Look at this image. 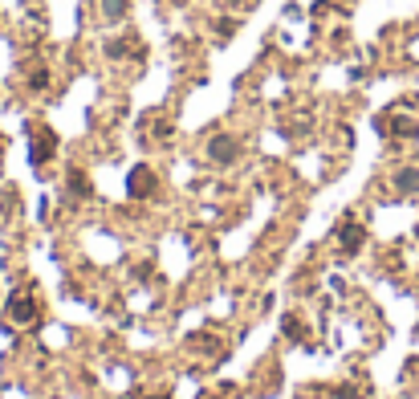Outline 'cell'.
Listing matches in <instances>:
<instances>
[{
	"label": "cell",
	"instance_id": "5b68a950",
	"mask_svg": "<svg viewBox=\"0 0 419 399\" xmlns=\"http://www.w3.org/2000/svg\"><path fill=\"white\" fill-rule=\"evenodd\" d=\"M358 244H363V228H358V224H346V228H342V253H358Z\"/></svg>",
	"mask_w": 419,
	"mask_h": 399
},
{
	"label": "cell",
	"instance_id": "3957f363",
	"mask_svg": "<svg viewBox=\"0 0 419 399\" xmlns=\"http://www.w3.org/2000/svg\"><path fill=\"white\" fill-rule=\"evenodd\" d=\"M208 155L216 159V163H232V159H237V139H228V135H220V139H212Z\"/></svg>",
	"mask_w": 419,
	"mask_h": 399
},
{
	"label": "cell",
	"instance_id": "6da1fadb",
	"mask_svg": "<svg viewBox=\"0 0 419 399\" xmlns=\"http://www.w3.org/2000/svg\"><path fill=\"white\" fill-rule=\"evenodd\" d=\"M53 151H57V135L49 127H37L33 130V163H45Z\"/></svg>",
	"mask_w": 419,
	"mask_h": 399
},
{
	"label": "cell",
	"instance_id": "ba28073f",
	"mask_svg": "<svg viewBox=\"0 0 419 399\" xmlns=\"http://www.w3.org/2000/svg\"><path fill=\"white\" fill-rule=\"evenodd\" d=\"M102 13H106V16H123L126 13V0H102Z\"/></svg>",
	"mask_w": 419,
	"mask_h": 399
},
{
	"label": "cell",
	"instance_id": "9c48e42d",
	"mask_svg": "<svg viewBox=\"0 0 419 399\" xmlns=\"http://www.w3.org/2000/svg\"><path fill=\"white\" fill-rule=\"evenodd\" d=\"M155 399H167V395H155Z\"/></svg>",
	"mask_w": 419,
	"mask_h": 399
},
{
	"label": "cell",
	"instance_id": "8992f818",
	"mask_svg": "<svg viewBox=\"0 0 419 399\" xmlns=\"http://www.w3.org/2000/svg\"><path fill=\"white\" fill-rule=\"evenodd\" d=\"M395 187H399V192H419V171L415 167H403L399 175H395Z\"/></svg>",
	"mask_w": 419,
	"mask_h": 399
},
{
	"label": "cell",
	"instance_id": "52a82bcc",
	"mask_svg": "<svg viewBox=\"0 0 419 399\" xmlns=\"http://www.w3.org/2000/svg\"><path fill=\"white\" fill-rule=\"evenodd\" d=\"M70 184H73V192H78V196H90V180H86L82 171H70Z\"/></svg>",
	"mask_w": 419,
	"mask_h": 399
},
{
	"label": "cell",
	"instance_id": "7a4b0ae2",
	"mask_svg": "<svg viewBox=\"0 0 419 399\" xmlns=\"http://www.w3.org/2000/svg\"><path fill=\"white\" fill-rule=\"evenodd\" d=\"M9 314H13L16 322H29V318L37 314V301H33V294H29V289L13 294V298H9Z\"/></svg>",
	"mask_w": 419,
	"mask_h": 399
},
{
	"label": "cell",
	"instance_id": "277c9868",
	"mask_svg": "<svg viewBox=\"0 0 419 399\" xmlns=\"http://www.w3.org/2000/svg\"><path fill=\"white\" fill-rule=\"evenodd\" d=\"M151 187H155V175L147 167H139L130 175V196H151Z\"/></svg>",
	"mask_w": 419,
	"mask_h": 399
}]
</instances>
